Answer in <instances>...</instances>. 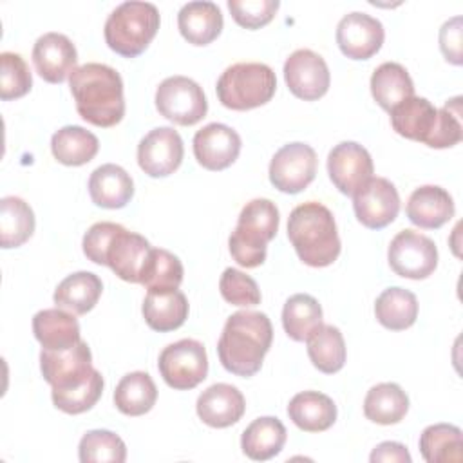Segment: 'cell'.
Returning <instances> with one entry per match:
<instances>
[{
	"instance_id": "f546056e",
	"label": "cell",
	"mask_w": 463,
	"mask_h": 463,
	"mask_svg": "<svg viewBox=\"0 0 463 463\" xmlns=\"http://www.w3.org/2000/svg\"><path fill=\"white\" fill-rule=\"evenodd\" d=\"M371 94L383 110L391 112L396 105L414 96V83L403 65L385 61L371 76Z\"/></svg>"
},
{
	"instance_id": "9a60e30c",
	"label": "cell",
	"mask_w": 463,
	"mask_h": 463,
	"mask_svg": "<svg viewBox=\"0 0 463 463\" xmlns=\"http://www.w3.org/2000/svg\"><path fill=\"white\" fill-rule=\"evenodd\" d=\"M353 208L365 228L382 230L398 217L400 195L389 179L371 177L353 194Z\"/></svg>"
},
{
	"instance_id": "ac0fdd59",
	"label": "cell",
	"mask_w": 463,
	"mask_h": 463,
	"mask_svg": "<svg viewBox=\"0 0 463 463\" xmlns=\"http://www.w3.org/2000/svg\"><path fill=\"white\" fill-rule=\"evenodd\" d=\"M383 38L382 22L367 13L353 11L336 25V43L342 54L351 60H369L380 51Z\"/></svg>"
},
{
	"instance_id": "f6af8a7d",
	"label": "cell",
	"mask_w": 463,
	"mask_h": 463,
	"mask_svg": "<svg viewBox=\"0 0 463 463\" xmlns=\"http://www.w3.org/2000/svg\"><path fill=\"white\" fill-rule=\"evenodd\" d=\"M439 49L447 61L461 65V16L447 20L439 29Z\"/></svg>"
},
{
	"instance_id": "ee69618b",
	"label": "cell",
	"mask_w": 463,
	"mask_h": 463,
	"mask_svg": "<svg viewBox=\"0 0 463 463\" xmlns=\"http://www.w3.org/2000/svg\"><path fill=\"white\" fill-rule=\"evenodd\" d=\"M279 5V0H228L233 20L246 29H259L269 24Z\"/></svg>"
},
{
	"instance_id": "d4e9b609",
	"label": "cell",
	"mask_w": 463,
	"mask_h": 463,
	"mask_svg": "<svg viewBox=\"0 0 463 463\" xmlns=\"http://www.w3.org/2000/svg\"><path fill=\"white\" fill-rule=\"evenodd\" d=\"M141 311L150 329L166 333L184 324L188 318V300L179 289H148Z\"/></svg>"
},
{
	"instance_id": "5b68a950",
	"label": "cell",
	"mask_w": 463,
	"mask_h": 463,
	"mask_svg": "<svg viewBox=\"0 0 463 463\" xmlns=\"http://www.w3.org/2000/svg\"><path fill=\"white\" fill-rule=\"evenodd\" d=\"M288 239L298 259L311 268L333 264L342 248L331 210L317 201L302 203L291 210Z\"/></svg>"
},
{
	"instance_id": "7bdbcfd3",
	"label": "cell",
	"mask_w": 463,
	"mask_h": 463,
	"mask_svg": "<svg viewBox=\"0 0 463 463\" xmlns=\"http://www.w3.org/2000/svg\"><path fill=\"white\" fill-rule=\"evenodd\" d=\"M219 289L222 298L233 306L250 307V306L260 304V289L257 282L250 275L235 268H226L222 271L219 280Z\"/></svg>"
},
{
	"instance_id": "cb8c5ba5",
	"label": "cell",
	"mask_w": 463,
	"mask_h": 463,
	"mask_svg": "<svg viewBox=\"0 0 463 463\" xmlns=\"http://www.w3.org/2000/svg\"><path fill=\"white\" fill-rule=\"evenodd\" d=\"M177 27L188 43L208 45L222 31V13L208 0L188 2L177 13Z\"/></svg>"
},
{
	"instance_id": "bcb514c9",
	"label": "cell",
	"mask_w": 463,
	"mask_h": 463,
	"mask_svg": "<svg viewBox=\"0 0 463 463\" xmlns=\"http://www.w3.org/2000/svg\"><path fill=\"white\" fill-rule=\"evenodd\" d=\"M373 463L376 461H398V463H411V454L405 445L398 441H383L380 443L369 458Z\"/></svg>"
},
{
	"instance_id": "277c9868",
	"label": "cell",
	"mask_w": 463,
	"mask_h": 463,
	"mask_svg": "<svg viewBox=\"0 0 463 463\" xmlns=\"http://www.w3.org/2000/svg\"><path fill=\"white\" fill-rule=\"evenodd\" d=\"M389 114L396 134L430 148H449L463 137L461 101L452 110V99L443 109H436L427 98L411 96Z\"/></svg>"
},
{
	"instance_id": "836d02e7",
	"label": "cell",
	"mask_w": 463,
	"mask_h": 463,
	"mask_svg": "<svg viewBox=\"0 0 463 463\" xmlns=\"http://www.w3.org/2000/svg\"><path fill=\"white\" fill-rule=\"evenodd\" d=\"M157 400V387L145 371L125 374L114 391V405L127 416L146 414Z\"/></svg>"
},
{
	"instance_id": "d6986e66",
	"label": "cell",
	"mask_w": 463,
	"mask_h": 463,
	"mask_svg": "<svg viewBox=\"0 0 463 463\" xmlns=\"http://www.w3.org/2000/svg\"><path fill=\"white\" fill-rule=\"evenodd\" d=\"M241 136L224 123H208L194 136V156L206 170H224L241 152Z\"/></svg>"
},
{
	"instance_id": "f1b7e54d",
	"label": "cell",
	"mask_w": 463,
	"mask_h": 463,
	"mask_svg": "<svg viewBox=\"0 0 463 463\" xmlns=\"http://www.w3.org/2000/svg\"><path fill=\"white\" fill-rule=\"evenodd\" d=\"M286 438V427L279 418L260 416L244 429L241 436V449L250 459L266 461L282 450Z\"/></svg>"
},
{
	"instance_id": "9c48e42d",
	"label": "cell",
	"mask_w": 463,
	"mask_h": 463,
	"mask_svg": "<svg viewBox=\"0 0 463 463\" xmlns=\"http://www.w3.org/2000/svg\"><path fill=\"white\" fill-rule=\"evenodd\" d=\"M157 369L168 387L177 391L194 389L208 374L206 349L194 338L168 344L159 354Z\"/></svg>"
},
{
	"instance_id": "603a6c76",
	"label": "cell",
	"mask_w": 463,
	"mask_h": 463,
	"mask_svg": "<svg viewBox=\"0 0 463 463\" xmlns=\"http://www.w3.org/2000/svg\"><path fill=\"white\" fill-rule=\"evenodd\" d=\"M89 194L96 206L109 210L123 208L134 195V181L125 168L107 163L90 174Z\"/></svg>"
},
{
	"instance_id": "7a4b0ae2",
	"label": "cell",
	"mask_w": 463,
	"mask_h": 463,
	"mask_svg": "<svg viewBox=\"0 0 463 463\" xmlns=\"http://www.w3.org/2000/svg\"><path fill=\"white\" fill-rule=\"evenodd\" d=\"M271 340L273 327L266 313L237 311L222 327L217 354L228 373L248 378L260 371Z\"/></svg>"
},
{
	"instance_id": "d590c367",
	"label": "cell",
	"mask_w": 463,
	"mask_h": 463,
	"mask_svg": "<svg viewBox=\"0 0 463 463\" xmlns=\"http://www.w3.org/2000/svg\"><path fill=\"white\" fill-rule=\"evenodd\" d=\"M33 208L20 197L7 195L0 201V244L4 250L18 248L34 232Z\"/></svg>"
},
{
	"instance_id": "30bf717a",
	"label": "cell",
	"mask_w": 463,
	"mask_h": 463,
	"mask_svg": "<svg viewBox=\"0 0 463 463\" xmlns=\"http://www.w3.org/2000/svg\"><path fill=\"white\" fill-rule=\"evenodd\" d=\"M156 109L168 121L190 127L206 116L208 101L199 83L192 78L170 76L156 90Z\"/></svg>"
},
{
	"instance_id": "ffe728a7",
	"label": "cell",
	"mask_w": 463,
	"mask_h": 463,
	"mask_svg": "<svg viewBox=\"0 0 463 463\" xmlns=\"http://www.w3.org/2000/svg\"><path fill=\"white\" fill-rule=\"evenodd\" d=\"M78 52L74 43L61 33L42 34L33 47L36 72L49 83H61L76 69Z\"/></svg>"
},
{
	"instance_id": "2e32d148",
	"label": "cell",
	"mask_w": 463,
	"mask_h": 463,
	"mask_svg": "<svg viewBox=\"0 0 463 463\" xmlns=\"http://www.w3.org/2000/svg\"><path fill=\"white\" fill-rule=\"evenodd\" d=\"M184 156L183 139L172 127L150 130L137 145L139 168L150 177H166L174 174Z\"/></svg>"
},
{
	"instance_id": "83f0119b",
	"label": "cell",
	"mask_w": 463,
	"mask_h": 463,
	"mask_svg": "<svg viewBox=\"0 0 463 463\" xmlns=\"http://www.w3.org/2000/svg\"><path fill=\"white\" fill-rule=\"evenodd\" d=\"M103 291L101 279L92 271H76L67 275L54 289V304L72 315L89 313Z\"/></svg>"
},
{
	"instance_id": "5bb4252c",
	"label": "cell",
	"mask_w": 463,
	"mask_h": 463,
	"mask_svg": "<svg viewBox=\"0 0 463 463\" xmlns=\"http://www.w3.org/2000/svg\"><path fill=\"white\" fill-rule=\"evenodd\" d=\"M284 80L291 94L304 101L322 98L331 83L326 60L311 49H297L286 58Z\"/></svg>"
},
{
	"instance_id": "8d00e7d4",
	"label": "cell",
	"mask_w": 463,
	"mask_h": 463,
	"mask_svg": "<svg viewBox=\"0 0 463 463\" xmlns=\"http://www.w3.org/2000/svg\"><path fill=\"white\" fill-rule=\"evenodd\" d=\"M282 326L295 342H306L322 326V307L307 293L291 295L282 309Z\"/></svg>"
},
{
	"instance_id": "1f68e13d",
	"label": "cell",
	"mask_w": 463,
	"mask_h": 463,
	"mask_svg": "<svg viewBox=\"0 0 463 463\" xmlns=\"http://www.w3.org/2000/svg\"><path fill=\"white\" fill-rule=\"evenodd\" d=\"M409 398L405 391L392 382H383L371 387L364 400V414L378 425H394L405 418Z\"/></svg>"
},
{
	"instance_id": "e0dca14e",
	"label": "cell",
	"mask_w": 463,
	"mask_h": 463,
	"mask_svg": "<svg viewBox=\"0 0 463 463\" xmlns=\"http://www.w3.org/2000/svg\"><path fill=\"white\" fill-rule=\"evenodd\" d=\"M371 154L354 141L335 145L327 156V174L344 195H353L373 177Z\"/></svg>"
},
{
	"instance_id": "52a82bcc",
	"label": "cell",
	"mask_w": 463,
	"mask_h": 463,
	"mask_svg": "<svg viewBox=\"0 0 463 463\" xmlns=\"http://www.w3.org/2000/svg\"><path fill=\"white\" fill-rule=\"evenodd\" d=\"M159 22V11L154 4L139 0L123 2L105 22V42L114 52L125 58H136L154 40Z\"/></svg>"
},
{
	"instance_id": "6da1fadb",
	"label": "cell",
	"mask_w": 463,
	"mask_h": 463,
	"mask_svg": "<svg viewBox=\"0 0 463 463\" xmlns=\"http://www.w3.org/2000/svg\"><path fill=\"white\" fill-rule=\"evenodd\" d=\"M71 94L78 114L90 125L109 128L125 116L123 80L105 63H85L69 76Z\"/></svg>"
},
{
	"instance_id": "f35d334b",
	"label": "cell",
	"mask_w": 463,
	"mask_h": 463,
	"mask_svg": "<svg viewBox=\"0 0 463 463\" xmlns=\"http://www.w3.org/2000/svg\"><path fill=\"white\" fill-rule=\"evenodd\" d=\"M181 260L163 248H152L143 268L139 284L146 289H177L183 282Z\"/></svg>"
},
{
	"instance_id": "ab89813d",
	"label": "cell",
	"mask_w": 463,
	"mask_h": 463,
	"mask_svg": "<svg viewBox=\"0 0 463 463\" xmlns=\"http://www.w3.org/2000/svg\"><path fill=\"white\" fill-rule=\"evenodd\" d=\"M78 456L81 463H123L127 459V447L116 432L96 429L83 434Z\"/></svg>"
},
{
	"instance_id": "d6a6232c",
	"label": "cell",
	"mask_w": 463,
	"mask_h": 463,
	"mask_svg": "<svg viewBox=\"0 0 463 463\" xmlns=\"http://www.w3.org/2000/svg\"><path fill=\"white\" fill-rule=\"evenodd\" d=\"M374 315L385 329L403 331L418 318V298L409 289L387 288L376 297Z\"/></svg>"
},
{
	"instance_id": "e575fe53",
	"label": "cell",
	"mask_w": 463,
	"mask_h": 463,
	"mask_svg": "<svg viewBox=\"0 0 463 463\" xmlns=\"http://www.w3.org/2000/svg\"><path fill=\"white\" fill-rule=\"evenodd\" d=\"M420 452L427 463H459L463 459V432L450 423H434L420 436Z\"/></svg>"
},
{
	"instance_id": "4316f807",
	"label": "cell",
	"mask_w": 463,
	"mask_h": 463,
	"mask_svg": "<svg viewBox=\"0 0 463 463\" xmlns=\"http://www.w3.org/2000/svg\"><path fill=\"white\" fill-rule=\"evenodd\" d=\"M288 416L304 432H322L336 421V405L324 392L304 391L291 398Z\"/></svg>"
},
{
	"instance_id": "8992f818",
	"label": "cell",
	"mask_w": 463,
	"mask_h": 463,
	"mask_svg": "<svg viewBox=\"0 0 463 463\" xmlns=\"http://www.w3.org/2000/svg\"><path fill=\"white\" fill-rule=\"evenodd\" d=\"M279 232V210L269 199H251L239 213L228 239L233 260L242 268H257L266 260L268 242Z\"/></svg>"
},
{
	"instance_id": "ba28073f",
	"label": "cell",
	"mask_w": 463,
	"mask_h": 463,
	"mask_svg": "<svg viewBox=\"0 0 463 463\" xmlns=\"http://www.w3.org/2000/svg\"><path fill=\"white\" fill-rule=\"evenodd\" d=\"M217 98L232 110H250L266 105L275 90L277 78L269 65L239 61L230 65L217 80Z\"/></svg>"
},
{
	"instance_id": "44dd1931",
	"label": "cell",
	"mask_w": 463,
	"mask_h": 463,
	"mask_svg": "<svg viewBox=\"0 0 463 463\" xmlns=\"http://www.w3.org/2000/svg\"><path fill=\"white\" fill-rule=\"evenodd\" d=\"M195 411L203 423L213 429H224L242 418L246 402L235 385L213 383L199 394Z\"/></svg>"
},
{
	"instance_id": "4dcf8cb0",
	"label": "cell",
	"mask_w": 463,
	"mask_h": 463,
	"mask_svg": "<svg viewBox=\"0 0 463 463\" xmlns=\"http://www.w3.org/2000/svg\"><path fill=\"white\" fill-rule=\"evenodd\" d=\"M98 137L78 125H67L56 130L51 137V150L58 163L67 166H81L98 154Z\"/></svg>"
},
{
	"instance_id": "484cf974",
	"label": "cell",
	"mask_w": 463,
	"mask_h": 463,
	"mask_svg": "<svg viewBox=\"0 0 463 463\" xmlns=\"http://www.w3.org/2000/svg\"><path fill=\"white\" fill-rule=\"evenodd\" d=\"M33 333L43 349L52 351L69 349L81 340L78 320L61 307L38 311L33 317Z\"/></svg>"
},
{
	"instance_id": "4fadbf2b",
	"label": "cell",
	"mask_w": 463,
	"mask_h": 463,
	"mask_svg": "<svg viewBox=\"0 0 463 463\" xmlns=\"http://www.w3.org/2000/svg\"><path fill=\"white\" fill-rule=\"evenodd\" d=\"M317 152L300 141L288 143L275 152L269 163V181L284 194H298L317 175Z\"/></svg>"
},
{
	"instance_id": "7c38bea8",
	"label": "cell",
	"mask_w": 463,
	"mask_h": 463,
	"mask_svg": "<svg viewBox=\"0 0 463 463\" xmlns=\"http://www.w3.org/2000/svg\"><path fill=\"white\" fill-rule=\"evenodd\" d=\"M40 369L52 391H67L85 383L92 376V353L83 340L61 351L42 347Z\"/></svg>"
},
{
	"instance_id": "b9f144b4",
	"label": "cell",
	"mask_w": 463,
	"mask_h": 463,
	"mask_svg": "<svg viewBox=\"0 0 463 463\" xmlns=\"http://www.w3.org/2000/svg\"><path fill=\"white\" fill-rule=\"evenodd\" d=\"M33 87V76L25 60L16 52L0 54V98L4 101L25 96Z\"/></svg>"
},
{
	"instance_id": "8fae6325",
	"label": "cell",
	"mask_w": 463,
	"mask_h": 463,
	"mask_svg": "<svg viewBox=\"0 0 463 463\" xmlns=\"http://www.w3.org/2000/svg\"><path fill=\"white\" fill-rule=\"evenodd\" d=\"M391 269L403 279H427L438 266V248L432 239L414 230L398 232L387 250Z\"/></svg>"
},
{
	"instance_id": "60d3db41",
	"label": "cell",
	"mask_w": 463,
	"mask_h": 463,
	"mask_svg": "<svg viewBox=\"0 0 463 463\" xmlns=\"http://www.w3.org/2000/svg\"><path fill=\"white\" fill-rule=\"evenodd\" d=\"M103 385H105V382H103L101 373L94 369L92 376L85 383L76 385L67 391H51L52 403L61 412L81 414L98 403V400L101 398V392H103Z\"/></svg>"
},
{
	"instance_id": "3957f363",
	"label": "cell",
	"mask_w": 463,
	"mask_h": 463,
	"mask_svg": "<svg viewBox=\"0 0 463 463\" xmlns=\"http://www.w3.org/2000/svg\"><path fill=\"white\" fill-rule=\"evenodd\" d=\"M83 253L99 266H109L121 280L139 284L143 268L150 255V242L118 222L101 221L83 235Z\"/></svg>"
},
{
	"instance_id": "7402d4cb",
	"label": "cell",
	"mask_w": 463,
	"mask_h": 463,
	"mask_svg": "<svg viewBox=\"0 0 463 463\" xmlns=\"http://www.w3.org/2000/svg\"><path fill=\"white\" fill-rule=\"evenodd\" d=\"M405 212L412 224L423 230H436L454 217V201L445 188L423 184L411 194Z\"/></svg>"
},
{
	"instance_id": "74e56055",
	"label": "cell",
	"mask_w": 463,
	"mask_h": 463,
	"mask_svg": "<svg viewBox=\"0 0 463 463\" xmlns=\"http://www.w3.org/2000/svg\"><path fill=\"white\" fill-rule=\"evenodd\" d=\"M307 356L311 364L326 373H338L345 364V342L338 327L322 324L307 340Z\"/></svg>"
}]
</instances>
